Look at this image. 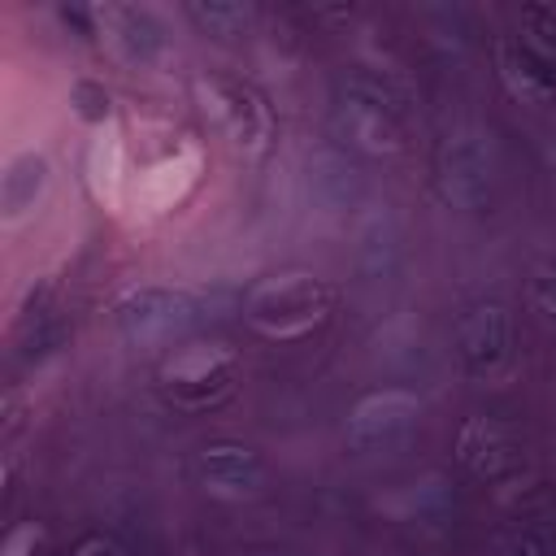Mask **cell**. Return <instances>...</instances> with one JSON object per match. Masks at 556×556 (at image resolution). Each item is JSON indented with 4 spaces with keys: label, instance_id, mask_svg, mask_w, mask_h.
Wrapping results in <instances>:
<instances>
[{
    "label": "cell",
    "instance_id": "6da1fadb",
    "mask_svg": "<svg viewBox=\"0 0 556 556\" xmlns=\"http://www.w3.org/2000/svg\"><path fill=\"white\" fill-rule=\"evenodd\" d=\"M330 126L334 135L369 156H395L404 152V122H400V96L369 78V74H352L343 78L334 109H330Z\"/></svg>",
    "mask_w": 556,
    "mask_h": 556
},
{
    "label": "cell",
    "instance_id": "7a4b0ae2",
    "mask_svg": "<svg viewBox=\"0 0 556 556\" xmlns=\"http://www.w3.org/2000/svg\"><path fill=\"white\" fill-rule=\"evenodd\" d=\"M434 178L452 208L478 213L491 200L495 182V148L491 135L478 126H452L434 152Z\"/></svg>",
    "mask_w": 556,
    "mask_h": 556
},
{
    "label": "cell",
    "instance_id": "3957f363",
    "mask_svg": "<svg viewBox=\"0 0 556 556\" xmlns=\"http://www.w3.org/2000/svg\"><path fill=\"white\" fill-rule=\"evenodd\" d=\"M330 308H334V287L326 278H308V274L265 282L248 295V321L261 330H274V334L317 326Z\"/></svg>",
    "mask_w": 556,
    "mask_h": 556
},
{
    "label": "cell",
    "instance_id": "277c9868",
    "mask_svg": "<svg viewBox=\"0 0 556 556\" xmlns=\"http://www.w3.org/2000/svg\"><path fill=\"white\" fill-rule=\"evenodd\" d=\"M421 426V404L408 391H374L365 395L343 426V439L352 452L361 456H378V452H395L413 439V430Z\"/></svg>",
    "mask_w": 556,
    "mask_h": 556
},
{
    "label": "cell",
    "instance_id": "5b68a950",
    "mask_svg": "<svg viewBox=\"0 0 556 556\" xmlns=\"http://www.w3.org/2000/svg\"><path fill=\"white\" fill-rule=\"evenodd\" d=\"M200 109L243 152H261L265 139H269V130H274L269 104L248 83H235V78H222V74L200 78Z\"/></svg>",
    "mask_w": 556,
    "mask_h": 556
},
{
    "label": "cell",
    "instance_id": "8992f818",
    "mask_svg": "<svg viewBox=\"0 0 556 556\" xmlns=\"http://www.w3.org/2000/svg\"><path fill=\"white\" fill-rule=\"evenodd\" d=\"M200 317V300L182 287H135L117 300L113 321L126 339L148 343V339H165L187 330Z\"/></svg>",
    "mask_w": 556,
    "mask_h": 556
},
{
    "label": "cell",
    "instance_id": "52a82bcc",
    "mask_svg": "<svg viewBox=\"0 0 556 556\" xmlns=\"http://www.w3.org/2000/svg\"><path fill=\"white\" fill-rule=\"evenodd\" d=\"M161 387L182 408H213L235 387V361L222 348H187L165 365Z\"/></svg>",
    "mask_w": 556,
    "mask_h": 556
},
{
    "label": "cell",
    "instance_id": "ba28073f",
    "mask_svg": "<svg viewBox=\"0 0 556 556\" xmlns=\"http://www.w3.org/2000/svg\"><path fill=\"white\" fill-rule=\"evenodd\" d=\"M513 339V317L500 300H478L456 317V356L469 374H491L504 365Z\"/></svg>",
    "mask_w": 556,
    "mask_h": 556
},
{
    "label": "cell",
    "instance_id": "9c48e42d",
    "mask_svg": "<svg viewBox=\"0 0 556 556\" xmlns=\"http://www.w3.org/2000/svg\"><path fill=\"white\" fill-rule=\"evenodd\" d=\"M195 478L213 495H252L265 478V465L243 443H204L195 452Z\"/></svg>",
    "mask_w": 556,
    "mask_h": 556
},
{
    "label": "cell",
    "instance_id": "30bf717a",
    "mask_svg": "<svg viewBox=\"0 0 556 556\" xmlns=\"http://www.w3.org/2000/svg\"><path fill=\"white\" fill-rule=\"evenodd\" d=\"M456 460L473 478L495 482V478L517 469V439L500 421H491V417H469L460 426V434H456Z\"/></svg>",
    "mask_w": 556,
    "mask_h": 556
},
{
    "label": "cell",
    "instance_id": "8fae6325",
    "mask_svg": "<svg viewBox=\"0 0 556 556\" xmlns=\"http://www.w3.org/2000/svg\"><path fill=\"white\" fill-rule=\"evenodd\" d=\"M104 22V39L109 48L126 61V65H152L165 52V26L156 22L152 9H135V4H113L100 13Z\"/></svg>",
    "mask_w": 556,
    "mask_h": 556
},
{
    "label": "cell",
    "instance_id": "7c38bea8",
    "mask_svg": "<svg viewBox=\"0 0 556 556\" xmlns=\"http://www.w3.org/2000/svg\"><path fill=\"white\" fill-rule=\"evenodd\" d=\"M500 78L521 104H552L556 100V65L530 52L526 43H500Z\"/></svg>",
    "mask_w": 556,
    "mask_h": 556
},
{
    "label": "cell",
    "instance_id": "4fadbf2b",
    "mask_svg": "<svg viewBox=\"0 0 556 556\" xmlns=\"http://www.w3.org/2000/svg\"><path fill=\"white\" fill-rule=\"evenodd\" d=\"M48 187V161L39 152H22L4 165V178H0V208L4 217H22L26 208H35V200L43 195Z\"/></svg>",
    "mask_w": 556,
    "mask_h": 556
},
{
    "label": "cell",
    "instance_id": "5bb4252c",
    "mask_svg": "<svg viewBox=\"0 0 556 556\" xmlns=\"http://www.w3.org/2000/svg\"><path fill=\"white\" fill-rule=\"evenodd\" d=\"M308 187H313V195H317L321 204L343 208V204L356 195V169H352L343 156H334V152H317V156L308 161Z\"/></svg>",
    "mask_w": 556,
    "mask_h": 556
},
{
    "label": "cell",
    "instance_id": "9a60e30c",
    "mask_svg": "<svg viewBox=\"0 0 556 556\" xmlns=\"http://www.w3.org/2000/svg\"><path fill=\"white\" fill-rule=\"evenodd\" d=\"M400 256V230H395V217L382 213L374 217L365 230H361V243H356V261L365 274H387Z\"/></svg>",
    "mask_w": 556,
    "mask_h": 556
},
{
    "label": "cell",
    "instance_id": "2e32d148",
    "mask_svg": "<svg viewBox=\"0 0 556 556\" xmlns=\"http://www.w3.org/2000/svg\"><path fill=\"white\" fill-rule=\"evenodd\" d=\"M187 17L200 26V35H213V39H239L252 26V13L230 0H195L187 4Z\"/></svg>",
    "mask_w": 556,
    "mask_h": 556
},
{
    "label": "cell",
    "instance_id": "e0dca14e",
    "mask_svg": "<svg viewBox=\"0 0 556 556\" xmlns=\"http://www.w3.org/2000/svg\"><path fill=\"white\" fill-rule=\"evenodd\" d=\"M521 30H526L521 43L556 65V9L552 4H526L521 9Z\"/></svg>",
    "mask_w": 556,
    "mask_h": 556
},
{
    "label": "cell",
    "instance_id": "ac0fdd59",
    "mask_svg": "<svg viewBox=\"0 0 556 556\" xmlns=\"http://www.w3.org/2000/svg\"><path fill=\"white\" fill-rule=\"evenodd\" d=\"M74 104H78V117H87V122L109 117V91L96 83H74Z\"/></svg>",
    "mask_w": 556,
    "mask_h": 556
},
{
    "label": "cell",
    "instance_id": "d6986e66",
    "mask_svg": "<svg viewBox=\"0 0 556 556\" xmlns=\"http://www.w3.org/2000/svg\"><path fill=\"white\" fill-rule=\"evenodd\" d=\"M530 300H534V308H539L543 321H556V269L534 274V282H530Z\"/></svg>",
    "mask_w": 556,
    "mask_h": 556
},
{
    "label": "cell",
    "instance_id": "ffe728a7",
    "mask_svg": "<svg viewBox=\"0 0 556 556\" xmlns=\"http://www.w3.org/2000/svg\"><path fill=\"white\" fill-rule=\"evenodd\" d=\"M70 556H130V552H126L117 539H109V534H87V539L74 543Z\"/></svg>",
    "mask_w": 556,
    "mask_h": 556
},
{
    "label": "cell",
    "instance_id": "44dd1931",
    "mask_svg": "<svg viewBox=\"0 0 556 556\" xmlns=\"http://www.w3.org/2000/svg\"><path fill=\"white\" fill-rule=\"evenodd\" d=\"M504 556H547V543L521 530V534H513V539L504 543Z\"/></svg>",
    "mask_w": 556,
    "mask_h": 556
},
{
    "label": "cell",
    "instance_id": "7402d4cb",
    "mask_svg": "<svg viewBox=\"0 0 556 556\" xmlns=\"http://www.w3.org/2000/svg\"><path fill=\"white\" fill-rule=\"evenodd\" d=\"M256 556H278V552H256Z\"/></svg>",
    "mask_w": 556,
    "mask_h": 556
}]
</instances>
